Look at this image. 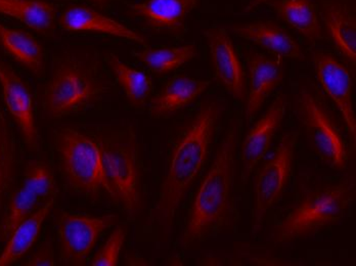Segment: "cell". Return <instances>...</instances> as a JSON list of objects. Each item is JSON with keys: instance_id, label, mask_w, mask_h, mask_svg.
Returning <instances> with one entry per match:
<instances>
[{"instance_id": "6da1fadb", "label": "cell", "mask_w": 356, "mask_h": 266, "mask_svg": "<svg viewBox=\"0 0 356 266\" xmlns=\"http://www.w3.org/2000/svg\"><path fill=\"white\" fill-rule=\"evenodd\" d=\"M222 113L218 103L202 106L175 142L159 200L152 211L153 219L160 226H172L182 200L207 161Z\"/></svg>"}, {"instance_id": "7a4b0ae2", "label": "cell", "mask_w": 356, "mask_h": 266, "mask_svg": "<svg viewBox=\"0 0 356 266\" xmlns=\"http://www.w3.org/2000/svg\"><path fill=\"white\" fill-rule=\"evenodd\" d=\"M238 138V125L232 121L195 194L180 240L184 248L207 239L227 219L232 207Z\"/></svg>"}, {"instance_id": "3957f363", "label": "cell", "mask_w": 356, "mask_h": 266, "mask_svg": "<svg viewBox=\"0 0 356 266\" xmlns=\"http://www.w3.org/2000/svg\"><path fill=\"white\" fill-rule=\"evenodd\" d=\"M99 66L97 60L88 62L71 53L58 58L43 92L45 113L60 119L99 105L108 90Z\"/></svg>"}, {"instance_id": "277c9868", "label": "cell", "mask_w": 356, "mask_h": 266, "mask_svg": "<svg viewBox=\"0 0 356 266\" xmlns=\"http://www.w3.org/2000/svg\"><path fill=\"white\" fill-rule=\"evenodd\" d=\"M54 144L65 181L75 192L97 199L102 194L114 201L103 153L97 140L73 127H60Z\"/></svg>"}, {"instance_id": "5b68a950", "label": "cell", "mask_w": 356, "mask_h": 266, "mask_svg": "<svg viewBox=\"0 0 356 266\" xmlns=\"http://www.w3.org/2000/svg\"><path fill=\"white\" fill-rule=\"evenodd\" d=\"M355 183L345 178L337 185L308 192L273 231L275 243H286L314 235L337 224L353 205Z\"/></svg>"}, {"instance_id": "8992f818", "label": "cell", "mask_w": 356, "mask_h": 266, "mask_svg": "<svg viewBox=\"0 0 356 266\" xmlns=\"http://www.w3.org/2000/svg\"><path fill=\"white\" fill-rule=\"evenodd\" d=\"M104 164L114 194L128 217L134 218L142 203L140 146L134 127L116 129L97 135Z\"/></svg>"}, {"instance_id": "52a82bcc", "label": "cell", "mask_w": 356, "mask_h": 266, "mask_svg": "<svg viewBox=\"0 0 356 266\" xmlns=\"http://www.w3.org/2000/svg\"><path fill=\"white\" fill-rule=\"evenodd\" d=\"M297 115L308 142L321 159L335 170L348 165V148L334 117L316 95L302 90L297 99Z\"/></svg>"}, {"instance_id": "ba28073f", "label": "cell", "mask_w": 356, "mask_h": 266, "mask_svg": "<svg viewBox=\"0 0 356 266\" xmlns=\"http://www.w3.org/2000/svg\"><path fill=\"white\" fill-rule=\"evenodd\" d=\"M298 131H291L284 134L275 153L264 164L254 181L253 235L262 228L269 211L285 192L293 164Z\"/></svg>"}, {"instance_id": "9c48e42d", "label": "cell", "mask_w": 356, "mask_h": 266, "mask_svg": "<svg viewBox=\"0 0 356 266\" xmlns=\"http://www.w3.org/2000/svg\"><path fill=\"white\" fill-rule=\"evenodd\" d=\"M113 214L90 216L62 211L56 217L58 256L64 265H84L104 231L116 224Z\"/></svg>"}, {"instance_id": "30bf717a", "label": "cell", "mask_w": 356, "mask_h": 266, "mask_svg": "<svg viewBox=\"0 0 356 266\" xmlns=\"http://www.w3.org/2000/svg\"><path fill=\"white\" fill-rule=\"evenodd\" d=\"M0 88L4 105L18 125L28 149L32 152L40 150V136L34 117V99L30 86L0 60Z\"/></svg>"}, {"instance_id": "8fae6325", "label": "cell", "mask_w": 356, "mask_h": 266, "mask_svg": "<svg viewBox=\"0 0 356 266\" xmlns=\"http://www.w3.org/2000/svg\"><path fill=\"white\" fill-rule=\"evenodd\" d=\"M314 65L318 82L342 115L355 148L356 118L350 71L334 56L321 51L314 53Z\"/></svg>"}, {"instance_id": "7c38bea8", "label": "cell", "mask_w": 356, "mask_h": 266, "mask_svg": "<svg viewBox=\"0 0 356 266\" xmlns=\"http://www.w3.org/2000/svg\"><path fill=\"white\" fill-rule=\"evenodd\" d=\"M209 47L215 79L241 101L246 99L244 71L229 32L225 28H212L204 31Z\"/></svg>"}, {"instance_id": "4fadbf2b", "label": "cell", "mask_w": 356, "mask_h": 266, "mask_svg": "<svg viewBox=\"0 0 356 266\" xmlns=\"http://www.w3.org/2000/svg\"><path fill=\"white\" fill-rule=\"evenodd\" d=\"M288 101L285 95H280L271 103L266 113L260 117L247 133L241 147L242 156V181L246 183L253 170L257 167L262 159L266 157L273 136L281 126L285 118Z\"/></svg>"}, {"instance_id": "5bb4252c", "label": "cell", "mask_w": 356, "mask_h": 266, "mask_svg": "<svg viewBox=\"0 0 356 266\" xmlns=\"http://www.w3.org/2000/svg\"><path fill=\"white\" fill-rule=\"evenodd\" d=\"M58 23L64 31L105 34L147 45V39L142 34L88 6L73 4L68 6L58 17Z\"/></svg>"}, {"instance_id": "9a60e30c", "label": "cell", "mask_w": 356, "mask_h": 266, "mask_svg": "<svg viewBox=\"0 0 356 266\" xmlns=\"http://www.w3.org/2000/svg\"><path fill=\"white\" fill-rule=\"evenodd\" d=\"M197 6L199 0H143L130 4L129 10L152 29L180 34L188 14Z\"/></svg>"}, {"instance_id": "2e32d148", "label": "cell", "mask_w": 356, "mask_h": 266, "mask_svg": "<svg viewBox=\"0 0 356 266\" xmlns=\"http://www.w3.org/2000/svg\"><path fill=\"white\" fill-rule=\"evenodd\" d=\"M246 118L249 121L258 111L277 86L281 83L284 71L279 60L262 53H252L247 66Z\"/></svg>"}, {"instance_id": "e0dca14e", "label": "cell", "mask_w": 356, "mask_h": 266, "mask_svg": "<svg viewBox=\"0 0 356 266\" xmlns=\"http://www.w3.org/2000/svg\"><path fill=\"white\" fill-rule=\"evenodd\" d=\"M321 19L330 38L353 65L356 62V14L348 0H321Z\"/></svg>"}, {"instance_id": "ac0fdd59", "label": "cell", "mask_w": 356, "mask_h": 266, "mask_svg": "<svg viewBox=\"0 0 356 266\" xmlns=\"http://www.w3.org/2000/svg\"><path fill=\"white\" fill-rule=\"evenodd\" d=\"M231 31L238 38L256 43L275 57L304 60L300 45L273 22L258 21L234 25Z\"/></svg>"}, {"instance_id": "d6986e66", "label": "cell", "mask_w": 356, "mask_h": 266, "mask_svg": "<svg viewBox=\"0 0 356 266\" xmlns=\"http://www.w3.org/2000/svg\"><path fill=\"white\" fill-rule=\"evenodd\" d=\"M209 80H199L177 75L163 86L162 90L149 101V114L153 118L170 116L184 109L209 88Z\"/></svg>"}, {"instance_id": "ffe728a7", "label": "cell", "mask_w": 356, "mask_h": 266, "mask_svg": "<svg viewBox=\"0 0 356 266\" xmlns=\"http://www.w3.org/2000/svg\"><path fill=\"white\" fill-rule=\"evenodd\" d=\"M56 14V6L47 0H0V15L17 19L40 35H53Z\"/></svg>"}, {"instance_id": "44dd1931", "label": "cell", "mask_w": 356, "mask_h": 266, "mask_svg": "<svg viewBox=\"0 0 356 266\" xmlns=\"http://www.w3.org/2000/svg\"><path fill=\"white\" fill-rule=\"evenodd\" d=\"M0 47L35 76H42L45 70L44 49L31 34L0 23Z\"/></svg>"}, {"instance_id": "7402d4cb", "label": "cell", "mask_w": 356, "mask_h": 266, "mask_svg": "<svg viewBox=\"0 0 356 266\" xmlns=\"http://www.w3.org/2000/svg\"><path fill=\"white\" fill-rule=\"evenodd\" d=\"M54 204L56 199L47 201L13 231L0 254V266L14 265L29 252L36 243L43 224Z\"/></svg>"}, {"instance_id": "603a6c76", "label": "cell", "mask_w": 356, "mask_h": 266, "mask_svg": "<svg viewBox=\"0 0 356 266\" xmlns=\"http://www.w3.org/2000/svg\"><path fill=\"white\" fill-rule=\"evenodd\" d=\"M271 6L282 21L297 30L309 42L323 38L318 6L312 0H275Z\"/></svg>"}, {"instance_id": "cb8c5ba5", "label": "cell", "mask_w": 356, "mask_h": 266, "mask_svg": "<svg viewBox=\"0 0 356 266\" xmlns=\"http://www.w3.org/2000/svg\"><path fill=\"white\" fill-rule=\"evenodd\" d=\"M107 62L108 68L125 92L128 101L138 109L145 107L153 92L154 85L151 77L142 71L128 66L115 53H108Z\"/></svg>"}, {"instance_id": "d4e9b609", "label": "cell", "mask_w": 356, "mask_h": 266, "mask_svg": "<svg viewBox=\"0 0 356 266\" xmlns=\"http://www.w3.org/2000/svg\"><path fill=\"white\" fill-rule=\"evenodd\" d=\"M197 55V47L188 44L143 49L134 53V57L147 66L152 72L157 75H164L177 70L182 65L196 58Z\"/></svg>"}, {"instance_id": "484cf974", "label": "cell", "mask_w": 356, "mask_h": 266, "mask_svg": "<svg viewBox=\"0 0 356 266\" xmlns=\"http://www.w3.org/2000/svg\"><path fill=\"white\" fill-rule=\"evenodd\" d=\"M45 202L47 201L43 200L34 190L22 185L8 202L6 216L0 226V239L8 241L13 231Z\"/></svg>"}, {"instance_id": "4316f807", "label": "cell", "mask_w": 356, "mask_h": 266, "mask_svg": "<svg viewBox=\"0 0 356 266\" xmlns=\"http://www.w3.org/2000/svg\"><path fill=\"white\" fill-rule=\"evenodd\" d=\"M17 150L6 116L0 111V208L16 172Z\"/></svg>"}, {"instance_id": "83f0119b", "label": "cell", "mask_w": 356, "mask_h": 266, "mask_svg": "<svg viewBox=\"0 0 356 266\" xmlns=\"http://www.w3.org/2000/svg\"><path fill=\"white\" fill-rule=\"evenodd\" d=\"M22 185L34 190L44 201L56 199L58 194L53 170L49 164L42 161L34 160L27 164Z\"/></svg>"}, {"instance_id": "f1b7e54d", "label": "cell", "mask_w": 356, "mask_h": 266, "mask_svg": "<svg viewBox=\"0 0 356 266\" xmlns=\"http://www.w3.org/2000/svg\"><path fill=\"white\" fill-rule=\"evenodd\" d=\"M127 228L118 226L112 231L105 244L95 253L91 259V266H116L118 265L119 256L124 245Z\"/></svg>"}, {"instance_id": "f546056e", "label": "cell", "mask_w": 356, "mask_h": 266, "mask_svg": "<svg viewBox=\"0 0 356 266\" xmlns=\"http://www.w3.org/2000/svg\"><path fill=\"white\" fill-rule=\"evenodd\" d=\"M53 244L51 241H45L40 248L36 251L35 254L28 260V266H54L56 265Z\"/></svg>"}, {"instance_id": "4dcf8cb0", "label": "cell", "mask_w": 356, "mask_h": 266, "mask_svg": "<svg viewBox=\"0 0 356 266\" xmlns=\"http://www.w3.org/2000/svg\"><path fill=\"white\" fill-rule=\"evenodd\" d=\"M269 1V0H250L249 3L245 6L244 12L250 13L252 10H255L258 6H261V4L266 3V2Z\"/></svg>"}, {"instance_id": "1f68e13d", "label": "cell", "mask_w": 356, "mask_h": 266, "mask_svg": "<svg viewBox=\"0 0 356 266\" xmlns=\"http://www.w3.org/2000/svg\"><path fill=\"white\" fill-rule=\"evenodd\" d=\"M89 1L92 2L93 4L97 6H105L108 0H89Z\"/></svg>"}]
</instances>
